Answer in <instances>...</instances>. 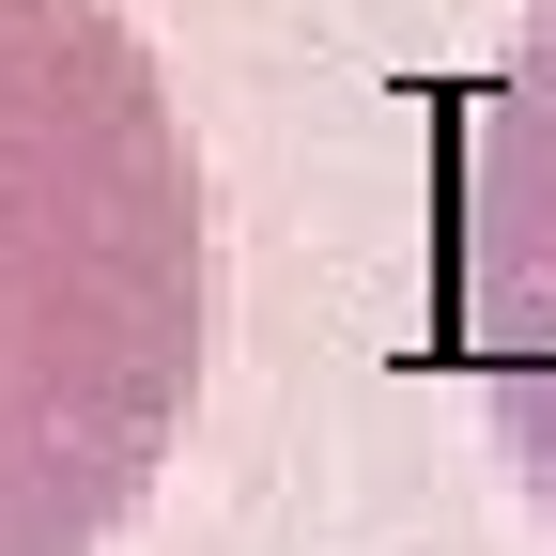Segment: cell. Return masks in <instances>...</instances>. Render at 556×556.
<instances>
[{
    "label": "cell",
    "instance_id": "obj_1",
    "mask_svg": "<svg viewBox=\"0 0 556 556\" xmlns=\"http://www.w3.org/2000/svg\"><path fill=\"white\" fill-rule=\"evenodd\" d=\"M217 201L124 0H0V556H109L186 464Z\"/></svg>",
    "mask_w": 556,
    "mask_h": 556
},
{
    "label": "cell",
    "instance_id": "obj_2",
    "mask_svg": "<svg viewBox=\"0 0 556 556\" xmlns=\"http://www.w3.org/2000/svg\"><path fill=\"white\" fill-rule=\"evenodd\" d=\"M464 387L495 417L510 495L556 526V0H510L464 155Z\"/></svg>",
    "mask_w": 556,
    "mask_h": 556
}]
</instances>
